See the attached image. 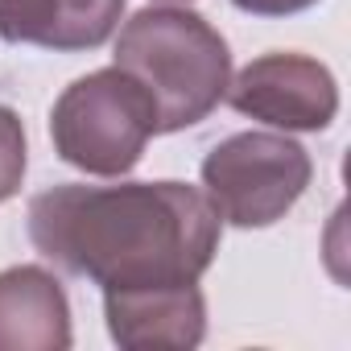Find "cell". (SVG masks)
I'll use <instances>...</instances> for the list:
<instances>
[{
    "label": "cell",
    "instance_id": "cell-1",
    "mask_svg": "<svg viewBox=\"0 0 351 351\" xmlns=\"http://www.w3.org/2000/svg\"><path fill=\"white\" fill-rule=\"evenodd\" d=\"M219 228L211 199L186 182H71L29 203L34 248L104 289L199 281L215 261Z\"/></svg>",
    "mask_w": 351,
    "mask_h": 351
},
{
    "label": "cell",
    "instance_id": "cell-2",
    "mask_svg": "<svg viewBox=\"0 0 351 351\" xmlns=\"http://www.w3.org/2000/svg\"><path fill=\"white\" fill-rule=\"evenodd\" d=\"M116 66L153 99L157 132L207 120L232 83V54L219 29L178 5L136 13L116 38Z\"/></svg>",
    "mask_w": 351,
    "mask_h": 351
},
{
    "label": "cell",
    "instance_id": "cell-3",
    "mask_svg": "<svg viewBox=\"0 0 351 351\" xmlns=\"http://www.w3.org/2000/svg\"><path fill=\"white\" fill-rule=\"evenodd\" d=\"M153 132L157 108L145 87L120 66L75 79L50 112V136L58 157L95 178L128 173Z\"/></svg>",
    "mask_w": 351,
    "mask_h": 351
},
{
    "label": "cell",
    "instance_id": "cell-4",
    "mask_svg": "<svg viewBox=\"0 0 351 351\" xmlns=\"http://www.w3.org/2000/svg\"><path fill=\"white\" fill-rule=\"evenodd\" d=\"M310 153L281 132H236L203 161V195L236 228H269L310 186Z\"/></svg>",
    "mask_w": 351,
    "mask_h": 351
},
{
    "label": "cell",
    "instance_id": "cell-5",
    "mask_svg": "<svg viewBox=\"0 0 351 351\" xmlns=\"http://www.w3.org/2000/svg\"><path fill=\"white\" fill-rule=\"evenodd\" d=\"M228 99L240 116L285 132H318L339 112L335 75L306 54H265L248 62L228 83Z\"/></svg>",
    "mask_w": 351,
    "mask_h": 351
},
{
    "label": "cell",
    "instance_id": "cell-6",
    "mask_svg": "<svg viewBox=\"0 0 351 351\" xmlns=\"http://www.w3.org/2000/svg\"><path fill=\"white\" fill-rule=\"evenodd\" d=\"M108 330L128 351H182L195 347L207 330V302L199 281L191 285H141V289H104Z\"/></svg>",
    "mask_w": 351,
    "mask_h": 351
},
{
    "label": "cell",
    "instance_id": "cell-7",
    "mask_svg": "<svg viewBox=\"0 0 351 351\" xmlns=\"http://www.w3.org/2000/svg\"><path fill=\"white\" fill-rule=\"evenodd\" d=\"M124 13V0H0V38L42 50H95Z\"/></svg>",
    "mask_w": 351,
    "mask_h": 351
},
{
    "label": "cell",
    "instance_id": "cell-8",
    "mask_svg": "<svg viewBox=\"0 0 351 351\" xmlns=\"http://www.w3.org/2000/svg\"><path fill=\"white\" fill-rule=\"evenodd\" d=\"M71 347V306L38 265L0 273V351H62Z\"/></svg>",
    "mask_w": 351,
    "mask_h": 351
},
{
    "label": "cell",
    "instance_id": "cell-9",
    "mask_svg": "<svg viewBox=\"0 0 351 351\" xmlns=\"http://www.w3.org/2000/svg\"><path fill=\"white\" fill-rule=\"evenodd\" d=\"M25 178V128L13 108L0 104V203H9Z\"/></svg>",
    "mask_w": 351,
    "mask_h": 351
},
{
    "label": "cell",
    "instance_id": "cell-10",
    "mask_svg": "<svg viewBox=\"0 0 351 351\" xmlns=\"http://www.w3.org/2000/svg\"><path fill=\"white\" fill-rule=\"evenodd\" d=\"M232 5L252 13V17H289V13H302V9L318 5V0H232Z\"/></svg>",
    "mask_w": 351,
    "mask_h": 351
},
{
    "label": "cell",
    "instance_id": "cell-11",
    "mask_svg": "<svg viewBox=\"0 0 351 351\" xmlns=\"http://www.w3.org/2000/svg\"><path fill=\"white\" fill-rule=\"evenodd\" d=\"M157 5H191V0H157Z\"/></svg>",
    "mask_w": 351,
    "mask_h": 351
}]
</instances>
